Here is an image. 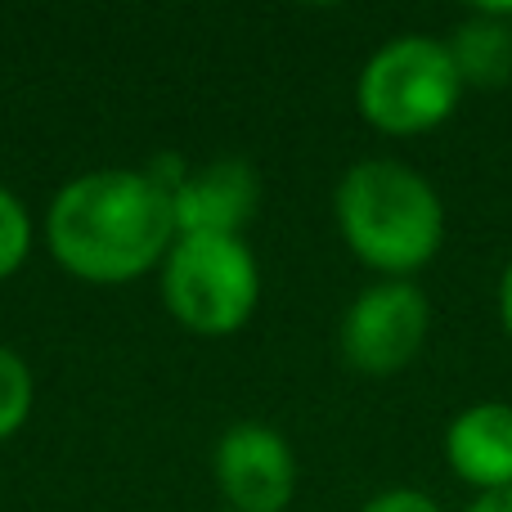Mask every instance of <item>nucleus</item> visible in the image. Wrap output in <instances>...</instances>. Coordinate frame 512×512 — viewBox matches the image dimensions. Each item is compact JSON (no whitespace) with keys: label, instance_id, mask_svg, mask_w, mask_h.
I'll use <instances>...</instances> for the list:
<instances>
[{"label":"nucleus","instance_id":"f257e3e1","mask_svg":"<svg viewBox=\"0 0 512 512\" xmlns=\"http://www.w3.org/2000/svg\"><path fill=\"white\" fill-rule=\"evenodd\" d=\"M54 261L86 283H126L162 265L176 243V203L149 171H86L45 212Z\"/></svg>","mask_w":512,"mask_h":512},{"label":"nucleus","instance_id":"f03ea898","mask_svg":"<svg viewBox=\"0 0 512 512\" xmlns=\"http://www.w3.org/2000/svg\"><path fill=\"white\" fill-rule=\"evenodd\" d=\"M337 225L346 248L364 265L391 274H414L441 252L445 207L441 194L414 167L391 158L355 162L337 185Z\"/></svg>","mask_w":512,"mask_h":512},{"label":"nucleus","instance_id":"7ed1b4c3","mask_svg":"<svg viewBox=\"0 0 512 512\" xmlns=\"http://www.w3.org/2000/svg\"><path fill=\"white\" fill-rule=\"evenodd\" d=\"M261 270L243 239L180 234L162 256V301L198 337H230L252 319Z\"/></svg>","mask_w":512,"mask_h":512},{"label":"nucleus","instance_id":"20e7f679","mask_svg":"<svg viewBox=\"0 0 512 512\" xmlns=\"http://www.w3.org/2000/svg\"><path fill=\"white\" fill-rule=\"evenodd\" d=\"M459 95L463 81L450 59V45L423 32L387 41L364 63L355 86L360 117L387 135L432 131L459 108Z\"/></svg>","mask_w":512,"mask_h":512},{"label":"nucleus","instance_id":"39448f33","mask_svg":"<svg viewBox=\"0 0 512 512\" xmlns=\"http://www.w3.org/2000/svg\"><path fill=\"white\" fill-rule=\"evenodd\" d=\"M432 324L427 297L409 279H387L364 288L342 319V355L369 378L400 373L418 355Z\"/></svg>","mask_w":512,"mask_h":512},{"label":"nucleus","instance_id":"423d86ee","mask_svg":"<svg viewBox=\"0 0 512 512\" xmlns=\"http://www.w3.org/2000/svg\"><path fill=\"white\" fill-rule=\"evenodd\" d=\"M216 481L234 512H283L297 490V459L265 423H234L216 445Z\"/></svg>","mask_w":512,"mask_h":512},{"label":"nucleus","instance_id":"0eeeda50","mask_svg":"<svg viewBox=\"0 0 512 512\" xmlns=\"http://www.w3.org/2000/svg\"><path fill=\"white\" fill-rule=\"evenodd\" d=\"M176 203V239L180 234H221L243 239L248 221L261 203V180L248 162L221 158L203 171H189L185 185L171 194Z\"/></svg>","mask_w":512,"mask_h":512},{"label":"nucleus","instance_id":"6e6552de","mask_svg":"<svg viewBox=\"0 0 512 512\" xmlns=\"http://www.w3.org/2000/svg\"><path fill=\"white\" fill-rule=\"evenodd\" d=\"M445 459L481 495L512 490V405L486 400L463 409L445 432Z\"/></svg>","mask_w":512,"mask_h":512},{"label":"nucleus","instance_id":"1a4fd4ad","mask_svg":"<svg viewBox=\"0 0 512 512\" xmlns=\"http://www.w3.org/2000/svg\"><path fill=\"white\" fill-rule=\"evenodd\" d=\"M445 45H450V59L459 68L463 86H481V90L508 86L512 81V5L508 9L481 5L477 14L454 27V36Z\"/></svg>","mask_w":512,"mask_h":512},{"label":"nucleus","instance_id":"9d476101","mask_svg":"<svg viewBox=\"0 0 512 512\" xmlns=\"http://www.w3.org/2000/svg\"><path fill=\"white\" fill-rule=\"evenodd\" d=\"M32 414V369L9 346H0V441L18 432Z\"/></svg>","mask_w":512,"mask_h":512},{"label":"nucleus","instance_id":"9b49d317","mask_svg":"<svg viewBox=\"0 0 512 512\" xmlns=\"http://www.w3.org/2000/svg\"><path fill=\"white\" fill-rule=\"evenodd\" d=\"M27 248H32V221H27L23 203L0 185V279H9L27 261Z\"/></svg>","mask_w":512,"mask_h":512},{"label":"nucleus","instance_id":"f8f14e48","mask_svg":"<svg viewBox=\"0 0 512 512\" xmlns=\"http://www.w3.org/2000/svg\"><path fill=\"white\" fill-rule=\"evenodd\" d=\"M360 512H445V508L423 490H387V495L369 499Z\"/></svg>","mask_w":512,"mask_h":512},{"label":"nucleus","instance_id":"ddd939ff","mask_svg":"<svg viewBox=\"0 0 512 512\" xmlns=\"http://www.w3.org/2000/svg\"><path fill=\"white\" fill-rule=\"evenodd\" d=\"M468 512H512V490H490L477 504H468Z\"/></svg>","mask_w":512,"mask_h":512},{"label":"nucleus","instance_id":"4468645a","mask_svg":"<svg viewBox=\"0 0 512 512\" xmlns=\"http://www.w3.org/2000/svg\"><path fill=\"white\" fill-rule=\"evenodd\" d=\"M499 319H504V328H508V337H512V261H508L504 279H499Z\"/></svg>","mask_w":512,"mask_h":512}]
</instances>
